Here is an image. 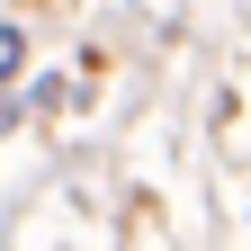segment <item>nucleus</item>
<instances>
[{
  "label": "nucleus",
  "instance_id": "1",
  "mask_svg": "<svg viewBox=\"0 0 251 251\" xmlns=\"http://www.w3.org/2000/svg\"><path fill=\"white\" fill-rule=\"evenodd\" d=\"M18 63H27V36H18V27H0V90L18 81Z\"/></svg>",
  "mask_w": 251,
  "mask_h": 251
}]
</instances>
